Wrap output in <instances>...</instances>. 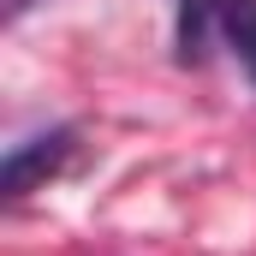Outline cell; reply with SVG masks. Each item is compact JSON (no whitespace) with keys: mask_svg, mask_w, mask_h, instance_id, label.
<instances>
[{"mask_svg":"<svg viewBox=\"0 0 256 256\" xmlns=\"http://www.w3.org/2000/svg\"><path fill=\"white\" fill-rule=\"evenodd\" d=\"M66 155H72V131L66 126L42 131V137H18L6 149V196H30L36 179H54L66 167Z\"/></svg>","mask_w":256,"mask_h":256,"instance_id":"1","label":"cell"},{"mask_svg":"<svg viewBox=\"0 0 256 256\" xmlns=\"http://www.w3.org/2000/svg\"><path fill=\"white\" fill-rule=\"evenodd\" d=\"M214 30L232 42V60L244 66V78L256 84V0H220Z\"/></svg>","mask_w":256,"mask_h":256,"instance_id":"2","label":"cell"},{"mask_svg":"<svg viewBox=\"0 0 256 256\" xmlns=\"http://www.w3.org/2000/svg\"><path fill=\"white\" fill-rule=\"evenodd\" d=\"M214 12H220V0H179V54L185 60L202 54V42L214 30Z\"/></svg>","mask_w":256,"mask_h":256,"instance_id":"3","label":"cell"}]
</instances>
